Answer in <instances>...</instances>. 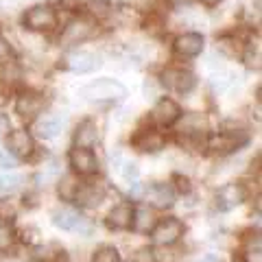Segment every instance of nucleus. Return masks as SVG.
<instances>
[{"instance_id": "obj_1", "label": "nucleus", "mask_w": 262, "mask_h": 262, "mask_svg": "<svg viewBox=\"0 0 262 262\" xmlns=\"http://www.w3.org/2000/svg\"><path fill=\"white\" fill-rule=\"evenodd\" d=\"M79 96L85 101H122L127 96V88L116 79H96L81 88Z\"/></svg>"}, {"instance_id": "obj_2", "label": "nucleus", "mask_w": 262, "mask_h": 262, "mask_svg": "<svg viewBox=\"0 0 262 262\" xmlns=\"http://www.w3.org/2000/svg\"><path fill=\"white\" fill-rule=\"evenodd\" d=\"M153 234V243L155 245H162V247H170L175 245L184 234V223L175 216H168V219H162L155 223V227L151 229Z\"/></svg>"}, {"instance_id": "obj_3", "label": "nucleus", "mask_w": 262, "mask_h": 262, "mask_svg": "<svg viewBox=\"0 0 262 262\" xmlns=\"http://www.w3.org/2000/svg\"><path fill=\"white\" fill-rule=\"evenodd\" d=\"M24 27L31 31H53L57 27V13L53 7L37 5L24 13Z\"/></svg>"}, {"instance_id": "obj_4", "label": "nucleus", "mask_w": 262, "mask_h": 262, "mask_svg": "<svg viewBox=\"0 0 262 262\" xmlns=\"http://www.w3.org/2000/svg\"><path fill=\"white\" fill-rule=\"evenodd\" d=\"M53 225L63 229V232H88L90 225L85 223V219L79 212L70 210V208H59L53 212Z\"/></svg>"}, {"instance_id": "obj_5", "label": "nucleus", "mask_w": 262, "mask_h": 262, "mask_svg": "<svg viewBox=\"0 0 262 262\" xmlns=\"http://www.w3.org/2000/svg\"><path fill=\"white\" fill-rule=\"evenodd\" d=\"M7 149L18 158H31L33 151H35V142H33V136L27 129H13L7 136Z\"/></svg>"}, {"instance_id": "obj_6", "label": "nucleus", "mask_w": 262, "mask_h": 262, "mask_svg": "<svg viewBox=\"0 0 262 262\" xmlns=\"http://www.w3.org/2000/svg\"><path fill=\"white\" fill-rule=\"evenodd\" d=\"M66 116L63 112H55V114H48V116H42L37 122H35V134L39 138H44V140H53L61 134V129L66 127Z\"/></svg>"}, {"instance_id": "obj_7", "label": "nucleus", "mask_w": 262, "mask_h": 262, "mask_svg": "<svg viewBox=\"0 0 262 262\" xmlns=\"http://www.w3.org/2000/svg\"><path fill=\"white\" fill-rule=\"evenodd\" d=\"M70 166L75 173L79 175H94L96 170H98V160H96V155L92 153V149H72L70 151Z\"/></svg>"}, {"instance_id": "obj_8", "label": "nucleus", "mask_w": 262, "mask_h": 262, "mask_svg": "<svg viewBox=\"0 0 262 262\" xmlns=\"http://www.w3.org/2000/svg\"><path fill=\"white\" fill-rule=\"evenodd\" d=\"M245 196H247V192H245L243 184H238V182L225 184V186H221L216 192V206L221 210H232L236 206H241L245 201Z\"/></svg>"}, {"instance_id": "obj_9", "label": "nucleus", "mask_w": 262, "mask_h": 262, "mask_svg": "<svg viewBox=\"0 0 262 262\" xmlns=\"http://www.w3.org/2000/svg\"><path fill=\"white\" fill-rule=\"evenodd\" d=\"M245 142V136H241V131H221L208 138V149L214 153H232Z\"/></svg>"}, {"instance_id": "obj_10", "label": "nucleus", "mask_w": 262, "mask_h": 262, "mask_svg": "<svg viewBox=\"0 0 262 262\" xmlns=\"http://www.w3.org/2000/svg\"><path fill=\"white\" fill-rule=\"evenodd\" d=\"M44 103H46V98L42 94H37V92H22L18 96V101H15V112L20 114L22 118H35L39 112L44 110Z\"/></svg>"}, {"instance_id": "obj_11", "label": "nucleus", "mask_w": 262, "mask_h": 262, "mask_svg": "<svg viewBox=\"0 0 262 262\" xmlns=\"http://www.w3.org/2000/svg\"><path fill=\"white\" fill-rule=\"evenodd\" d=\"M151 116L158 125L168 127V125H173V122H177V118L182 116V110H179V105L173 101V98H160V101L155 103Z\"/></svg>"}, {"instance_id": "obj_12", "label": "nucleus", "mask_w": 262, "mask_h": 262, "mask_svg": "<svg viewBox=\"0 0 262 262\" xmlns=\"http://www.w3.org/2000/svg\"><path fill=\"white\" fill-rule=\"evenodd\" d=\"M162 81H164L166 88L175 90V92H182V94H188L196 83L194 75L188 72V70H166L162 75Z\"/></svg>"}, {"instance_id": "obj_13", "label": "nucleus", "mask_w": 262, "mask_h": 262, "mask_svg": "<svg viewBox=\"0 0 262 262\" xmlns=\"http://www.w3.org/2000/svg\"><path fill=\"white\" fill-rule=\"evenodd\" d=\"M98 66H101V57L88 51H77L68 57V68L75 75H88V72L96 70Z\"/></svg>"}, {"instance_id": "obj_14", "label": "nucleus", "mask_w": 262, "mask_h": 262, "mask_svg": "<svg viewBox=\"0 0 262 262\" xmlns=\"http://www.w3.org/2000/svg\"><path fill=\"white\" fill-rule=\"evenodd\" d=\"M90 35H92V24H90L88 20H83V18H79V20H72L68 27H66L63 35H61V42L66 46H72V44L83 42V39H88Z\"/></svg>"}, {"instance_id": "obj_15", "label": "nucleus", "mask_w": 262, "mask_h": 262, "mask_svg": "<svg viewBox=\"0 0 262 262\" xmlns=\"http://www.w3.org/2000/svg\"><path fill=\"white\" fill-rule=\"evenodd\" d=\"M175 51L184 57H196L203 51V35L201 33H184L175 39Z\"/></svg>"}, {"instance_id": "obj_16", "label": "nucleus", "mask_w": 262, "mask_h": 262, "mask_svg": "<svg viewBox=\"0 0 262 262\" xmlns=\"http://www.w3.org/2000/svg\"><path fill=\"white\" fill-rule=\"evenodd\" d=\"M131 219H134V208L131 203L122 201L118 206H114L107 214V225L112 229H129L131 227Z\"/></svg>"}, {"instance_id": "obj_17", "label": "nucleus", "mask_w": 262, "mask_h": 262, "mask_svg": "<svg viewBox=\"0 0 262 262\" xmlns=\"http://www.w3.org/2000/svg\"><path fill=\"white\" fill-rule=\"evenodd\" d=\"M98 142V127L94 120H83L75 131V146L77 149H92Z\"/></svg>"}, {"instance_id": "obj_18", "label": "nucleus", "mask_w": 262, "mask_h": 262, "mask_svg": "<svg viewBox=\"0 0 262 262\" xmlns=\"http://www.w3.org/2000/svg\"><path fill=\"white\" fill-rule=\"evenodd\" d=\"M146 199L155 208H170L175 203V192L168 184H153L146 190Z\"/></svg>"}, {"instance_id": "obj_19", "label": "nucleus", "mask_w": 262, "mask_h": 262, "mask_svg": "<svg viewBox=\"0 0 262 262\" xmlns=\"http://www.w3.org/2000/svg\"><path fill=\"white\" fill-rule=\"evenodd\" d=\"M134 144L138 151H160L164 149V144H166V138H164L160 131L155 129H149V131H140L136 138H134Z\"/></svg>"}, {"instance_id": "obj_20", "label": "nucleus", "mask_w": 262, "mask_h": 262, "mask_svg": "<svg viewBox=\"0 0 262 262\" xmlns=\"http://www.w3.org/2000/svg\"><path fill=\"white\" fill-rule=\"evenodd\" d=\"M105 196V188L101 184H83L79 186L75 201L83 203V206H98Z\"/></svg>"}, {"instance_id": "obj_21", "label": "nucleus", "mask_w": 262, "mask_h": 262, "mask_svg": "<svg viewBox=\"0 0 262 262\" xmlns=\"http://www.w3.org/2000/svg\"><path fill=\"white\" fill-rule=\"evenodd\" d=\"M155 223H158V219H155L153 210L146 208V206H140L134 210V219H131V227L136 229V232L140 234H149L151 229L155 227Z\"/></svg>"}, {"instance_id": "obj_22", "label": "nucleus", "mask_w": 262, "mask_h": 262, "mask_svg": "<svg viewBox=\"0 0 262 262\" xmlns=\"http://www.w3.org/2000/svg\"><path fill=\"white\" fill-rule=\"evenodd\" d=\"M63 256V249H59L57 245H39L33 249V258L37 262H57Z\"/></svg>"}, {"instance_id": "obj_23", "label": "nucleus", "mask_w": 262, "mask_h": 262, "mask_svg": "<svg viewBox=\"0 0 262 262\" xmlns=\"http://www.w3.org/2000/svg\"><path fill=\"white\" fill-rule=\"evenodd\" d=\"M79 186L81 184H77V179L72 177V175L63 177L61 182H59V196H61V199H66V201H75Z\"/></svg>"}, {"instance_id": "obj_24", "label": "nucleus", "mask_w": 262, "mask_h": 262, "mask_svg": "<svg viewBox=\"0 0 262 262\" xmlns=\"http://www.w3.org/2000/svg\"><path fill=\"white\" fill-rule=\"evenodd\" d=\"M15 243V232L7 221H0V251H9Z\"/></svg>"}, {"instance_id": "obj_25", "label": "nucleus", "mask_w": 262, "mask_h": 262, "mask_svg": "<svg viewBox=\"0 0 262 262\" xmlns=\"http://www.w3.org/2000/svg\"><path fill=\"white\" fill-rule=\"evenodd\" d=\"M92 262H120V253H118L116 247H112V245H105V247L94 251Z\"/></svg>"}, {"instance_id": "obj_26", "label": "nucleus", "mask_w": 262, "mask_h": 262, "mask_svg": "<svg viewBox=\"0 0 262 262\" xmlns=\"http://www.w3.org/2000/svg\"><path fill=\"white\" fill-rule=\"evenodd\" d=\"M20 186H22V177H20L18 173H9V175H3V177H0V194L15 192Z\"/></svg>"}, {"instance_id": "obj_27", "label": "nucleus", "mask_w": 262, "mask_h": 262, "mask_svg": "<svg viewBox=\"0 0 262 262\" xmlns=\"http://www.w3.org/2000/svg\"><path fill=\"white\" fill-rule=\"evenodd\" d=\"M134 262H155V251L149 247H142L134 253Z\"/></svg>"}, {"instance_id": "obj_28", "label": "nucleus", "mask_w": 262, "mask_h": 262, "mask_svg": "<svg viewBox=\"0 0 262 262\" xmlns=\"http://www.w3.org/2000/svg\"><path fill=\"white\" fill-rule=\"evenodd\" d=\"M15 166V158L9 155L7 151H0V168H13Z\"/></svg>"}, {"instance_id": "obj_29", "label": "nucleus", "mask_w": 262, "mask_h": 262, "mask_svg": "<svg viewBox=\"0 0 262 262\" xmlns=\"http://www.w3.org/2000/svg\"><path fill=\"white\" fill-rule=\"evenodd\" d=\"M9 55H11V51H9V44L0 39V63H3V61H5V63L9 61Z\"/></svg>"}, {"instance_id": "obj_30", "label": "nucleus", "mask_w": 262, "mask_h": 262, "mask_svg": "<svg viewBox=\"0 0 262 262\" xmlns=\"http://www.w3.org/2000/svg\"><path fill=\"white\" fill-rule=\"evenodd\" d=\"M125 179H136L138 177V166L136 164H125Z\"/></svg>"}, {"instance_id": "obj_31", "label": "nucleus", "mask_w": 262, "mask_h": 262, "mask_svg": "<svg viewBox=\"0 0 262 262\" xmlns=\"http://www.w3.org/2000/svg\"><path fill=\"white\" fill-rule=\"evenodd\" d=\"M131 3H134L138 9H151L153 7V0H131Z\"/></svg>"}, {"instance_id": "obj_32", "label": "nucleus", "mask_w": 262, "mask_h": 262, "mask_svg": "<svg viewBox=\"0 0 262 262\" xmlns=\"http://www.w3.org/2000/svg\"><path fill=\"white\" fill-rule=\"evenodd\" d=\"M199 262H221V258L216 256V253H206V256H203Z\"/></svg>"}, {"instance_id": "obj_33", "label": "nucleus", "mask_w": 262, "mask_h": 262, "mask_svg": "<svg viewBox=\"0 0 262 262\" xmlns=\"http://www.w3.org/2000/svg\"><path fill=\"white\" fill-rule=\"evenodd\" d=\"M201 3L206 5V7H214V5H219V3H221V0H201Z\"/></svg>"}, {"instance_id": "obj_34", "label": "nucleus", "mask_w": 262, "mask_h": 262, "mask_svg": "<svg viewBox=\"0 0 262 262\" xmlns=\"http://www.w3.org/2000/svg\"><path fill=\"white\" fill-rule=\"evenodd\" d=\"M234 262H245V260H234Z\"/></svg>"}]
</instances>
